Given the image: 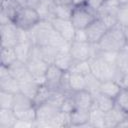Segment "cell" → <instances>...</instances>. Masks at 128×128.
<instances>
[{"mask_svg":"<svg viewBox=\"0 0 128 128\" xmlns=\"http://www.w3.org/2000/svg\"><path fill=\"white\" fill-rule=\"evenodd\" d=\"M99 51L119 52L127 47L123 33V28L120 25H115L108 29L101 40L95 44Z\"/></svg>","mask_w":128,"mask_h":128,"instance_id":"6da1fadb","label":"cell"},{"mask_svg":"<svg viewBox=\"0 0 128 128\" xmlns=\"http://www.w3.org/2000/svg\"><path fill=\"white\" fill-rule=\"evenodd\" d=\"M89 63H90L91 73L100 81L114 79L120 83V74L115 64L105 61L98 55L92 56L89 59Z\"/></svg>","mask_w":128,"mask_h":128,"instance_id":"7a4b0ae2","label":"cell"},{"mask_svg":"<svg viewBox=\"0 0 128 128\" xmlns=\"http://www.w3.org/2000/svg\"><path fill=\"white\" fill-rule=\"evenodd\" d=\"M41 20L42 18L36 9L24 6L17 9L12 22L17 26V28L24 31H29L33 27H35Z\"/></svg>","mask_w":128,"mask_h":128,"instance_id":"3957f363","label":"cell"},{"mask_svg":"<svg viewBox=\"0 0 128 128\" xmlns=\"http://www.w3.org/2000/svg\"><path fill=\"white\" fill-rule=\"evenodd\" d=\"M97 17V13L89 8L84 1H82L74 5L70 21L72 22L75 29H85Z\"/></svg>","mask_w":128,"mask_h":128,"instance_id":"277c9868","label":"cell"},{"mask_svg":"<svg viewBox=\"0 0 128 128\" xmlns=\"http://www.w3.org/2000/svg\"><path fill=\"white\" fill-rule=\"evenodd\" d=\"M36 107V122L35 127H51L50 121L60 110L49 101L42 103Z\"/></svg>","mask_w":128,"mask_h":128,"instance_id":"5b68a950","label":"cell"},{"mask_svg":"<svg viewBox=\"0 0 128 128\" xmlns=\"http://www.w3.org/2000/svg\"><path fill=\"white\" fill-rule=\"evenodd\" d=\"M96 52V45L89 42L73 41L70 44L69 53L75 61H87Z\"/></svg>","mask_w":128,"mask_h":128,"instance_id":"8992f818","label":"cell"},{"mask_svg":"<svg viewBox=\"0 0 128 128\" xmlns=\"http://www.w3.org/2000/svg\"><path fill=\"white\" fill-rule=\"evenodd\" d=\"M20 29L13 23L0 25L1 34V47H15L19 43Z\"/></svg>","mask_w":128,"mask_h":128,"instance_id":"52a82bcc","label":"cell"},{"mask_svg":"<svg viewBox=\"0 0 128 128\" xmlns=\"http://www.w3.org/2000/svg\"><path fill=\"white\" fill-rule=\"evenodd\" d=\"M26 65H27L29 72L33 75V77L39 83H41V84L45 83L44 76H45L46 70L50 64H48L47 62H45L43 59H41L39 56H37L36 54H34L32 52L30 59L26 62Z\"/></svg>","mask_w":128,"mask_h":128,"instance_id":"ba28073f","label":"cell"},{"mask_svg":"<svg viewBox=\"0 0 128 128\" xmlns=\"http://www.w3.org/2000/svg\"><path fill=\"white\" fill-rule=\"evenodd\" d=\"M85 31L89 43L97 44L101 40V38L105 35V33L108 31V27L100 17H97L88 27L85 28Z\"/></svg>","mask_w":128,"mask_h":128,"instance_id":"9c48e42d","label":"cell"},{"mask_svg":"<svg viewBox=\"0 0 128 128\" xmlns=\"http://www.w3.org/2000/svg\"><path fill=\"white\" fill-rule=\"evenodd\" d=\"M52 27L68 42H73L74 34H75V27L73 26L72 22L67 19H58V18H51L49 19Z\"/></svg>","mask_w":128,"mask_h":128,"instance_id":"30bf717a","label":"cell"},{"mask_svg":"<svg viewBox=\"0 0 128 128\" xmlns=\"http://www.w3.org/2000/svg\"><path fill=\"white\" fill-rule=\"evenodd\" d=\"M0 90L13 94L20 92L19 81L9 73L8 67L3 65H1L0 69Z\"/></svg>","mask_w":128,"mask_h":128,"instance_id":"8fae6325","label":"cell"},{"mask_svg":"<svg viewBox=\"0 0 128 128\" xmlns=\"http://www.w3.org/2000/svg\"><path fill=\"white\" fill-rule=\"evenodd\" d=\"M64 73H65L64 71L59 69L54 64H50L44 76L45 84L54 91L60 90V85H61V81L64 76Z\"/></svg>","mask_w":128,"mask_h":128,"instance_id":"7c38bea8","label":"cell"},{"mask_svg":"<svg viewBox=\"0 0 128 128\" xmlns=\"http://www.w3.org/2000/svg\"><path fill=\"white\" fill-rule=\"evenodd\" d=\"M115 65L120 74V83L126 87L128 84V47L118 52Z\"/></svg>","mask_w":128,"mask_h":128,"instance_id":"4fadbf2b","label":"cell"},{"mask_svg":"<svg viewBox=\"0 0 128 128\" xmlns=\"http://www.w3.org/2000/svg\"><path fill=\"white\" fill-rule=\"evenodd\" d=\"M8 69H9V73L14 78H16L19 81V83H23V82L32 80L34 78L33 75L29 72L26 63L22 61H19V60L15 61L12 65L8 67Z\"/></svg>","mask_w":128,"mask_h":128,"instance_id":"5bb4252c","label":"cell"},{"mask_svg":"<svg viewBox=\"0 0 128 128\" xmlns=\"http://www.w3.org/2000/svg\"><path fill=\"white\" fill-rule=\"evenodd\" d=\"M70 95L74 100L76 108L84 109V110H90L92 108V106H93V95L89 91H87L86 89L71 92Z\"/></svg>","mask_w":128,"mask_h":128,"instance_id":"9a60e30c","label":"cell"},{"mask_svg":"<svg viewBox=\"0 0 128 128\" xmlns=\"http://www.w3.org/2000/svg\"><path fill=\"white\" fill-rule=\"evenodd\" d=\"M122 88H123V86L118 81H116L114 79H108V80L101 81L100 87H99V92L115 99Z\"/></svg>","mask_w":128,"mask_h":128,"instance_id":"2e32d148","label":"cell"},{"mask_svg":"<svg viewBox=\"0 0 128 128\" xmlns=\"http://www.w3.org/2000/svg\"><path fill=\"white\" fill-rule=\"evenodd\" d=\"M127 116L128 114L115 105L112 110L105 113V127H117V125Z\"/></svg>","mask_w":128,"mask_h":128,"instance_id":"e0dca14e","label":"cell"},{"mask_svg":"<svg viewBox=\"0 0 128 128\" xmlns=\"http://www.w3.org/2000/svg\"><path fill=\"white\" fill-rule=\"evenodd\" d=\"M70 122H71V126L73 127H83V126L91 127L89 123V110L76 108L70 114Z\"/></svg>","mask_w":128,"mask_h":128,"instance_id":"ac0fdd59","label":"cell"},{"mask_svg":"<svg viewBox=\"0 0 128 128\" xmlns=\"http://www.w3.org/2000/svg\"><path fill=\"white\" fill-rule=\"evenodd\" d=\"M74 62L75 60L73 59L69 51H59L54 59L53 64L57 66L59 69H61L62 71L68 72L72 68Z\"/></svg>","mask_w":128,"mask_h":128,"instance_id":"d6986e66","label":"cell"},{"mask_svg":"<svg viewBox=\"0 0 128 128\" xmlns=\"http://www.w3.org/2000/svg\"><path fill=\"white\" fill-rule=\"evenodd\" d=\"M33 48H34V44L30 40L19 42L14 47L15 52H16V55H17V59L19 61H22V62L26 63L30 59V57L32 55Z\"/></svg>","mask_w":128,"mask_h":128,"instance_id":"ffe728a7","label":"cell"},{"mask_svg":"<svg viewBox=\"0 0 128 128\" xmlns=\"http://www.w3.org/2000/svg\"><path fill=\"white\" fill-rule=\"evenodd\" d=\"M93 106L97 107L103 112H109L115 106V99L99 92L93 95Z\"/></svg>","mask_w":128,"mask_h":128,"instance_id":"44dd1931","label":"cell"},{"mask_svg":"<svg viewBox=\"0 0 128 128\" xmlns=\"http://www.w3.org/2000/svg\"><path fill=\"white\" fill-rule=\"evenodd\" d=\"M75 4H53L51 7V18H58V19H67L70 20L72 10ZM50 18V19H51Z\"/></svg>","mask_w":128,"mask_h":128,"instance_id":"7402d4cb","label":"cell"},{"mask_svg":"<svg viewBox=\"0 0 128 128\" xmlns=\"http://www.w3.org/2000/svg\"><path fill=\"white\" fill-rule=\"evenodd\" d=\"M18 117L13 109L0 108V128H14Z\"/></svg>","mask_w":128,"mask_h":128,"instance_id":"603a6c76","label":"cell"},{"mask_svg":"<svg viewBox=\"0 0 128 128\" xmlns=\"http://www.w3.org/2000/svg\"><path fill=\"white\" fill-rule=\"evenodd\" d=\"M68 83H69V87H70L71 92L85 90V88H86V76L78 74V73L68 72Z\"/></svg>","mask_w":128,"mask_h":128,"instance_id":"cb8c5ba5","label":"cell"},{"mask_svg":"<svg viewBox=\"0 0 128 128\" xmlns=\"http://www.w3.org/2000/svg\"><path fill=\"white\" fill-rule=\"evenodd\" d=\"M105 113L95 106L89 110V123L91 127H105Z\"/></svg>","mask_w":128,"mask_h":128,"instance_id":"d4e9b609","label":"cell"},{"mask_svg":"<svg viewBox=\"0 0 128 128\" xmlns=\"http://www.w3.org/2000/svg\"><path fill=\"white\" fill-rule=\"evenodd\" d=\"M17 55L14 47H1L0 49V63L3 66L9 67L17 61Z\"/></svg>","mask_w":128,"mask_h":128,"instance_id":"484cf974","label":"cell"},{"mask_svg":"<svg viewBox=\"0 0 128 128\" xmlns=\"http://www.w3.org/2000/svg\"><path fill=\"white\" fill-rule=\"evenodd\" d=\"M33 106L35 105L31 98H29L28 96H26L25 94L21 92H18L15 94V102H14V107H13V110L15 112H19V111L31 108Z\"/></svg>","mask_w":128,"mask_h":128,"instance_id":"4316f807","label":"cell"},{"mask_svg":"<svg viewBox=\"0 0 128 128\" xmlns=\"http://www.w3.org/2000/svg\"><path fill=\"white\" fill-rule=\"evenodd\" d=\"M53 92H54V90L49 88L45 83L40 84V86H39V88H38V90L36 92V95H35V97L33 99L34 105L37 106V105H40L42 103L47 102L51 98Z\"/></svg>","mask_w":128,"mask_h":128,"instance_id":"83f0119b","label":"cell"},{"mask_svg":"<svg viewBox=\"0 0 128 128\" xmlns=\"http://www.w3.org/2000/svg\"><path fill=\"white\" fill-rule=\"evenodd\" d=\"M40 84L41 83H39L35 78H33L32 80L20 83V92L25 94L26 96H28L29 98H31L33 100Z\"/></svg>","mask_w":128,"mask_h":128,"instance_id":"f1b7e54d","label":"cell"},{"mask_svg":"<svg viewBox=\"0 0 128 128\" xmlns=\"http://www.w3.org/2000/svg\"><path fill=\"white\" fill-rule=\"evenodd\" d=\"M50 125L51 127H70V114L59 110L58 113L50 121Z\"/></svg>","mask_w":128,"mask_h":128,"instance_id":"f546056e","label":"cell"},{"mask_svg":"<svg viewBox=\"0 0 128 128\" xmlns=\"http://www.w3.org/2000/svg\"><path fill=\"white\" fill-rule=\"evenodd\" d=\"M115 105L128 114V87H123L115 98Z\"/></svg>","mask_w":128,"mask_h":128,"instance_id":"4dcf8cb0","label":"cell"},{"mask_svg":"<svg viewBox=\"0 0 128 128\" xmlns=\"http://www.w3.org/2000/svg\"><path fill=\"white\" fill-rule=\"evenodd\" d=\"M15 102V94L0 90V108L13 109Z\"/></svg>","mask_w":128,"mask_h":128,"instance_id":"1f68e13d","label":"cell"},{"mask_svg":"<svg viewBox=\"0 0 128 128\" xmlns=\"http://www.w3.org/2000/svg\"><path fill=\"white\" fill-rule=\"evenodd\" d=\"M68 72H73V73H78L81 75H88L91 73V68H90V63L89 60L87 61H75L72 68Z\"/></svg>","mask_w":128,"mask_h":128,"instance_id":"d6a6232c","label":"cell"},{"mask_svg":"<svg viewBox=\"0 0 128 128\" xmlns=\"http://www.w3.org/2000/svg\"><path fill=\"white\" fill-rule=\"evenodd\" d=\"M101 81L96 78L92 73L86 75V90L89 91L92 95H95L99 93V87H100Z\"/></svg>","mask_w":128,"mask_h":128,"instance_id":"836d02e7","label":"cell"},{"mask_svg":"<svg viewBox=\"0 0 128 128\" xmlns=\"http://www.w3.org/2000/svg\"><path fill=\"white\" fill-rule=\"evenodd\" d=\"M117 24L121 27L128 26V4L120 5L116 13Z\"/></svg>","mask_w":128,"mask_h":128,"instance_id":"e575fe53","label":"cell"},{"mask_svg":"<svg viewBox=\"0 0 128 128\" xmlns=\"http://www.w3.org/2000/svg\"><path fill=\"white\" fill-rule=\"evenodd\" d=\"M18 119L20 120H24V121H28V122H32L35 123L36 122V107L33 106L31 108L19 111V112H15Z\"/></svg>","mask_w":128,"mask_h":128,"instance_id":"d590c367","label":"cell"},{"mask_svg":"<svg viewBox=\"0 0 128 128\" xmlns=\"http://www.w3.org/2000/svg\"><path fill=\"white\" fill-rule=\"evenodd\" d=\"M75 109H76V105L74 103L73 98L71 97L70 94H66V96H65V98H64V100L60 106V111L71 114Z\"/></svg>","mask_w":128,"mask_h":128,"instance_id":"8d00e7d4","label":"cell"},{"mask_svg":"<svg viewBox=\"0 0 128 128\" xmlns=\"http://www.w3.org/2000/svg\"><path fill=\"white\" fill-rule=\"evenodd\" d=\"M73 41H77V42H89L85 29H76L75 30V34H74Z\"/></svg>","mask_w":128,"mask_h":128,"instance_id":"74e56055","label":"cell"},{"mask_svg":"<svg viewBox=\"0 0 128 128\" xmlns=\"http://www.w3.org/2000/svg\"><path fill=\"white\" fill-rule=\"evenodd\" d=\"M41 2H42V0H26V6L37 10L39 8Z\"/></svg>","mask_w":128,"mask_h":128,"instance_id":"f35d334b","label":"cell"},{"mask_svg":"<svg viewBox=\"0 0 128 128\" xmlns=\"http://www.w3.org/2000/svg\"><path fill=\"white\" fill-rule=\"evenodd\" d=\"M53 2L55 4H59V5H64V4H77L80 1L79 0H53Z\"/></svg>","mask_w":128,"mask_h":128,"instance_id":"ab89813d","label":"cell"},{"mask_svg":"<svg viewBox=\"0 0 128 128\" xmlns=\"http://www.w3.org/2000/svg\"><path fill=\"white\" fill-rule=\"evenodd\" d=\"M122 28H123V33H124V37H125V40H126V44H127V47H128V26L122 27Z\"/></svg>","mask_w":128,"mask_h":128,"instance_id":"60d3db41","label":"cell"},{"mask_svg":"<svg viewBox=\"0 0 128 128\" xmlns=\"http://www.w3.org/2000/svg\"><path fill=\"white\" fill-rule=\"evenodd\" d=\"M117 2H118L120 5H123V4H128V0H117Z\"/></svg>","mask_w":128,"mask_h":128,"instance_id":"b9f144b4","label":"cell"},{"mask_svg":"<svg viewBox=\"0 0 128 128\" xmlns=\"http://www.w3.org/2000/svg\"><path fill=\"white\" fill-rule=\"evenodd\" d=\"M101 1H103V2H104V1H106V0H101Z\"/></svg>","mask_w":128,"mask_h":128,"instance_id":"7bdbcfd3","label":"cell"},{"mask_svg":"<svg viewBox=\"0 0 128 128\" xmlns=\"http://www.w3.org/2000/svg\"><path fill=\"white\" fill-rule=\"evenodd\" d=\"M126 87H128V84H127V86H126Z\"/></svg>","mask_w":128,"mask_h":128,"instance_id":"ee69618b","label":"cell"}]
</instances>
